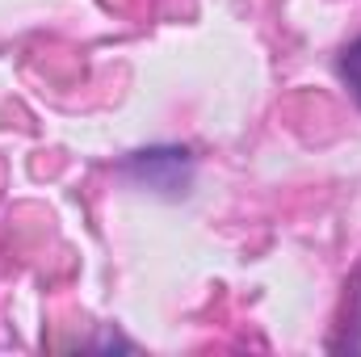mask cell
<instances>
[{
  "instance_id": "1",
  "label": "cell",
  "mask_w": 361,
  "mask_h": 357,
  "mask_svg": "<svg viewBox=\"0 0 361 357\" xmlns=\"http://www.w3.org/2000/svg\"><path fill=\"white\" fill-rule=\"evenodd\" d=\"M118 173L147 189V193H160V198H185L193 189V156L189 147H177V143H164V147H143V152H130Z\"/></svg>"
},
{
  "instance_id": "2",
  "label": "cell",
  "mask_w": 361,
  "mask_h": 357,
  "mask_svg": "<svg viewBox=\"0 0 361 357\" xmlns=\"http://www.w3.org/2000/svg\"><path fill=\"white\" fill-rule=\"evenodd\" d=\"M336 76H341V85L349 89V97L361 105V34L336 55Z\"/></svg>"
}]
</instances>
